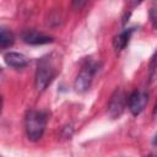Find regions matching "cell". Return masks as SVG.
Segmentation results:
<instances>
[{
	"mask_svg": "<svg viewBox=\"0 0 157 157\" xmlns=\"http://www.w3.org/2000/svg\"><path fill=\"white\" fill-rule=\"evenodd\" d=\"M55 76V67L54 65L47 60L43 59L40 60L37 72H36V87L38 91H43L48 87V85L53 81Z\"/></svg>",
	"mask_w": 157,
	"mask_h": 157,
	"instance_id": "obj_2",
	"label": "cell"
},
{
	"mask_svg": "<svg viewBox=\"0 0 157 157\" xmlns=\"http://www.w3.org/2000/svg\"><path fill=\"white\" fill-rule=\"evenodd\" d=\"M47 115L39 110H29L25 120V130L29 141H38L45 130Z\"/></svg>",
	"mask_w": 157,
	"mask_h": 157,
	"instance_id": "obj_1",
	"label": "cell"
},
{
	"mask_svg": "<svg viewBox=\"0 0 157 157\" xmlns=\"http://www.w3.org/2000/svg\"><path fill=\"white\" fill-rule=\"evenodd\" d=\"M126 105V97L125 93L121 90H115L114 93L110 97V101L108 103V114L110 118L117 119L124 112V108Z\"/></svg>",
	"mask_w": 157,
	"mask_h": 157,
	"instance_id": "obj_3",
	"label": "cell"
},
{
	"mask_svg": "<svg viewBox=\"0 0 157 157\" xmlns=\"http://www.w3.org/2000/svg\"><path fill=\"white\" fill-rule=\"evenodd\" d=\"M94 72H96V65L94 64L90 63V64L85 65L81 69L80 74L77 75L76 80H75V88L80 92H83V91L88 90L90 86H91Z\"/></svg>",
	"mask_w": 157,
	"mask_h": 157,
	"instance_id": "obj_4",
	"label": "cell"
},
{
	"mask_svg": "<svg viewBox=\"0 0 157 157\" xmlns=\"http://www.w3.org/2000/svg\"><path fill=\"white\" fill-rule=\"evenodd\" d=\"M12 43H13V36H12V33L10 31H7L6 28L2 27L1 31H0V47L2 49H5V48L10 47Z\"/></svg>",
	"mask_w": 157,
	"mask_h": 157,
	"instance_id": "obj_9",
	"label": "cell"
},
{
	"mask_svg": "<svg viewBox=\"0 0 157 157\" xmlns=\"http://www.w3.org/2000/svg\"><path fill=\"white\" fill-rule=\"evenodd\" d=\"M148 102V94L145 91H135L128 99V108L134 115H139Z\"/></svg>",
	"mask_w": 157,
	"mask_h": 157,
	"instance_id": "obj_5",
	"label": "cell"
},
{
	"mask_svg": "<svg viewBox=\"0 0 157 157\" xmlns=\"http://www.w3.org/2000/svg\"><path fill=\"white\" fill-rule=\"evenodd\" d=\"M153 157H157V156H153Z\"/></svg>",
	"mask_w": 157,
	"mask_h": 157,
	"instance_id": "obj_14",
	"label": "cell"
},
{
	"mask_svg": "<svg viewBox=\"0 0 157 157\" xmlns=\"http://www.w3.org/2000/svg\"><path fill=\"white\" fill-rule=\"evenodd\" d=\"M132 31H134L132 28H128V29H124L123 32H120L118 36H115V38L113 40V47L117 52H119L126 47V44L129 43V39L131 37Z\"/></svg>",
	"mask_w": 157,
	"mask_h": 157,
	"instance_id": "obj_8",
	"label": "cell"
},
{
	"mask_svg": "<svg viewBox=\"0 0 157 157\" xmlns=\"http://www.w3.org/2000/svg\"><path fill=\"white\" fill-rule=\"evenodd\" d=\"M150 21L153 28H157V1H153L150 7Z\"/></svg>",
	"mask_w": 157,
	"mask_h": 157,
	"instance_id": "obj_11",
	"label": "cell"
},
{
	"mask_svg": "<svg viewBox=\"0 0 157 157\" xmlns=\"http://www.w3.org/2000/svg\"><path fill=\"white\" fill-rule=\"evenodd\" d=\"M153 118L157 120V103H156V105H155V109H153Z\"/></svg>",
	"mask_w": 157,
	"mask_h": 157,
	"instance_id": "obj_12",
	"label": "cell"
},
{
	"mask_svg": "<svg viewBox=\"0 0 157 157\" xmlns=\"http://www.w3.org/2000/svg\"><path fill=\"white\" fill-rule=\"evenodd\" d=\"M4 60H5V63L9 66L15 67V69L25 67L28 64V59L23 54L16 53V52H9V53H6L4 55Z\"/></svg>",
	"mask_w": 157,
	"mask_h": 157,
	"instance_id": "obj_7",
	"label": "cell"
},
{
	"mask_svg": "<svg viewBox=\"0 0 157 157\" xmlns=\"http://www.w3.org/2000/svg\"><path fill=\"white\" fill-rule=\"evenodd\" d=\"M152 142H153V145H156V146H157V134L155 135V137H153V140H152Z\"/></svg>",
	"mask_w": 157,
	"mask_h": 157,
	"instance_id": "obj_13",
	"label": "cell"
},
{
	"mask_svg": "<svg viewBox=\"0 0 157 157\" xmlns=\"http://www.w3.org/2000/svg\"><path fill=\"white\" fill-rule=\"evenodd\" d=\"M22 39L23 42H26L27 44H33V45H38V44H48L53 42V38L49 36H45L43 33H39L37 31H26L22 34Z\"/></svg>",
	"mask_w": 157,
	"mask_h": 157,
	"instance_id": "obj_6",
	"label": "cell"
},
{
	"mask_svg": "<svg viewBox=\"0 0 157 157\" xmlns=\"http://www.w3.org/2000/svg\"><path fill=\"white\" fill-rule=\"evenodd\" d=\"M150 80L151 82L157 80V50L155 52L150 63Z\"/></svg>",
	"mask_w": 157,
	"mask_h": 157,
	"instance_id": "obj_10",
	"label": "cell"
}]
</instances>
